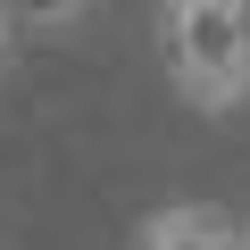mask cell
<instances>
[{
    "label": "cell",
    "mask_w": 250,
    "mask_h": 250,
    "mask_svg": "<svg viewBox=\"0 0 250 250\" xmlns=\"http://www.w3.org/2000/svg\"><path fill=\"white\" fill-rule=\"evenodd\" d=\"M159 67L200 117H233L250 100V0H167Z\"/></svg>",
    "instance_id": "obj_1"
},
{
    "label": "cell",
    "mask_w": 250,
    "mask_h": 250,
    "mask_svg": "<svg viewBox=\"0 0 250 250\" xmlns=\"http://www.w3.org/2000/svg\"><path fill=\"white\" fill-rule=\"evenodd\" d=\"M134 250H250V233H233L225 208H200V200H167L142 217Z\"/></svg>",
    "instance_id": "obj_2"
},
{
    "label": "cell",
    "mask_w": 250,
    "mask_h": 250,
    "mask_svg": "<svg viewBox=\"0 0 250 250\" xmlns=\"http://www.w3.org/2000/svg\"><path fill=\"white\" fill-rule=\"evenodd\" d=\"M9 34H17V25H9V9H0V67H9Z\"/></svg>",
    "instance_id": "obj_3"
}]
</instances>
